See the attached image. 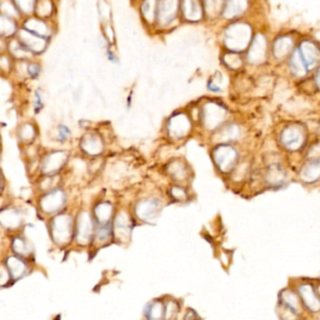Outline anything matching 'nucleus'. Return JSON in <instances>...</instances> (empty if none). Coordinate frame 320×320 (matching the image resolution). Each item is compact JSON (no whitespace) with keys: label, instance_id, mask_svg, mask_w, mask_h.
<instances>
[{"label":"nucleus","instance_id":"6","mask_svg":"<svg viewBox=\"0 0 320 320\" xmlns=\"http://www.w3.org/2000/svg\"><path fill=\"white\" fill-rule=\"evenodd\" d=\"M17 39L32 55H39L43 53L47 46V39L33 35L24 29H22Z\"/></svg>","mask_w":320,"mask_h":320},{"label":"nucleus","instance_id":"32","mask_svg":"<svg viewBox=\"0 0 320 320\" xmlns=\"http://www.w3.org/2000/svg\"><path fill=\"white\" fill-rule=\"evenodd\" d=\"M34 106L36 111H40L42 106H43V101H42V96L40 92H37L35 95V100H34Z\"/></svg>","mask_w":320,"mask_h":320},{"label":"nucleus","instance_id":"26","mask_svg":"<svg viewBox=\"0 0 320 320\" xmlns=\"http://www.w3.org/2000/svg\"><path fill=\"white\" fill-rule=\"evenodd\" d=\"M19 13L29 15L35 9L36 0H13Z\"/></svg>","mask_w":320,"mask_h":320},{"label":"nucleus","instance_id":"29","mask_svg":"<svg viewBox=\"0 0 320 320\" xmlns=\"http://www.w3.org/2000/svg\"><path fill=\"white\" fill-rule=\"evenodd\" d=\"M305 67L306 66H305L304 62L301 60L300 55L296 53L292 58V68L294 71H296V73L299 75H303V73L305 71Z\"/></svg>","mask_w":320,"mask_h":320},{"label":"nucleus","instance_id":"21","mask_svg":"<svg viewBox=\"0 0 320 320\" xmlns=\"http://www.w3.org/2000/svg\"><path fill=\"white\" fill-rule=\"evenodd\" d=\"M53 3L51 0H36L35 3V12L37 13L39 18H48L52 15V12L54 11L53 9Z\"/></svg>","mask_w":320,"mask_h":320},{"label":"nucleus","instance_id":"18","mask_svg":"<svg viewBox=\"0 0 320 320\" xmlns=\"http://www.w3.org/2000/svg\"><path fill=\"white\" fill-rule=\"evenodd\" d=\"M146 317L148 320H161L164 317L163 304L159 301L149 303L146 309Z\"/></svg>","mask_w":320,"mask_h":320},{"label":"nucleus","instance_id":"9","mask_svg":"<svg viewBox=\"0 0 320 320\" xmlns=\"http://www.w3.org/2000/svg\"><path fill=\"white\" fill-rule=\"evenodd\" d=\"M112 214H113V206L109 202H100L94 208L93 211V219L96 225H106L110 224Z\"/></svg>","mask_w":320,"mask_h":320},{"label":"nucleus","instance_id":"14","mask_svg":"<svg viewBox=\"0 0 320 320\" xmlns=\"http://www.w3.org/2000/svg\"><path fill=\"white\" fill-rule=\"evenodd\" d=\"M7 50L10 53L11 56L13 57L14 59L25 61V60L30 59V57L32 56V54L29 53L20 43V41L17 38L14 39V40H11L10 42H8Z\"/></svg>","mask_w":320,"mask_h":320},{"label":"nucleus","instance_id":"3","mask_svg":"<svg viewBox=\"0 0 320 320\" xmlns=\"http://www.w3.org/2000/svg\"><path fill=\"white\" fill-rule=\"evenodd\" d=\"M96 224L92 214L83 211L74 218V235L75 241L81 245H86L94 238Z\"/></svg>","mask_w":320,"mask_h":320},{"label":"nucleus","instance_id":"23","mask_svg":"<svg viewBox=\"0 0 320 320\" xmlns=\"http://www.w3.org/2000/svg\"><path fill=\"white\" fill-rule=\"evenodd\" d=\"M319 174H320V162H319V160H317V161L308 163L307 165L304 167L301 176L304 180L311 182V181L318 179Z\"/></svg>","mask_w":320,"mask_h":320},{"label":"nucleus","instance_id":"20","mask_svg":"<svg viewBox=\"0 0 320 320\" xmlns=\"http://www.w3.org/2000/svg\"><path fill=\"white\" fill-rule=\"evenodd\" d=\"M170 128L171 132L175 133L177 137H180L181 135H184L186 131L189 129V122L185 116H176L171 120L170 122Z\"/></svg>","mask_w":320,"mask_h":320},{"label":"nucleus","instance_id":"5","mask_svg":"<svg viewBox=\"0 0 320 320\" xmlns=\"http://www.w3.org/2000/svg\"><path fill=\"white\" fill-rule=\"evenodd\" d=\"M25 222L24 213L15 206H9L0 211V226L4 228L14 230Z\"/></svg>","mask_w":320,"mask_h":320},{"label":"nucleus","instance_id":"4","mask_svg":"<svg viewBox=\"0 0 320 320\" xmlns=\"http://www.w3.org/2000/svg\"><path fill=\"white\" fill-rule=\"evenodd\" d=\"M70 152L55 150L44 154L40 163V170L43 176L57 175L69 160Z\"/></svg>","mask_w":320,"mask_h":320},{"label":"nucleus","instance_id":"33","mask_svg":"<svg viewBox=\"0 0 320 320\" xmlns=\"http://www.w3.org/2000/svg\"><path fill=\"white\" fill-rule=\"evenodd\" d=\"M8 276L9 274L6 273L4 270L0 269V284H5L8 280Z\"/></svg>","mask_w":320,"mask_h":320},{"label":"nucleus","instance_id":"7","mask_svg":"<svg viewBox=\"0 0 320 320\" xmlns=\"http://www.w3.org/2000/svg\"><path fill=\"white\" fill-rule=\"evenodd\" d=\"M80 148L83 153L90 156H96L103 151V142L98 134L89 132L83 135L80 142Z\"/></svg>","mask_w":320,"mask_h":320},{"label":"nucleus","instance_id":"15","mask_svg":"<svg viewBox=\"0 0 320 320\" xmlns=\"http://www.w3.org/2000/svg\"><path fill=\"white\" fill-rule=\"evenodd\" d=\"M114 230H115L116 236L120 239H126L130 235L131 226H130L128 215L126 213H120L117 216V218L115 220Z\"/></svg>","mask_w":320,"mask_h":320},{"label":"nucleus","instance_id":"1","mask_svg":"<svg viewBox=\"0 0 320 320\" xmlns=\"http://www.w3.org/2000/svg\"><path fill=\"white\" fill-rule=\"evenodd\" d=\"M50 233L53 241L60 245L71 242L74 235V217L68 213L53 215L50 221Z\"/></svg>","mask_w":320,"mask_h":320},{"label":"nucleus","instance_id":"11","mask_svg":"<svg viewBox=\"0 0 320 320\" xmlns=\"http://www.w3.org/2000/svg\"><path fill=\"white\" fill-rule=\"evenodd\" d=\"M236 152L228 146L220 147L215 154V159L222 170H228L235 162Z\"/></svg>","mask_w":320,"mask_h":320},{"label":"nucleus","instance_id":"13","mask_svg":"<svg viewBox=\"0 0 320 320\" xmlns=\"http://www.w3.org/2000/svg\"><path fill=\"white\" fill-rule=\"evenodd\" d=\"M6 264L9 274L13 277V279L21 278L22 276L25 275V272L27 271V267L25 262L19 257H15V256L9 257L7 259Z\"/></svg>","mask_w":320,"mask_h":320},{"label":"nucleus","instance_id":"25","mask_svg":"<svg viewBox=\"0 0 320 320\" xmlns=\"http://www.w3.org/2000/svg\"><path fill=\"white\" fill-rule=\"evenodd\" d=\"M0 14L13 18L20 14L13 0H0Z\"/></svg>","mask_w":320,"mask_h":320},{"label":"nucleus","instance_id":"22","mask_svg":"<svg viewBox=\"0 0 320 320\" xmlns=\"http://www.w3.org/2000/svg\"><path fill=\"white\" fill-rule=\"evenodd\" d=\"M157 212H158V205L155 202H146L145 203H141V205H139L137 209V213L139 217L141 216L145 219H149L151 216H155Z\"/></svg>","mask_w":320,"mask_h":320},{"label":"nucleus","instance_id":"2","mask_svg":"<svg viewBox=\"0 0 320 320\" xmlns=\"http://www.w3.org/2000/svg\"><path fill=\"white\" fill-rule=\"evenodd\" d=\"M67 202V192L59 187L47 192H44V194L39 200L38 204L41 213L53 216L61 213L63 209L66 207Z\"/></svg>","mask_w":320,"mask_h":320},{"label":"nucleus","instance_id":"17","mask_svg":"<svg viewBox=\"0 0 320 320\" xmlns=\"http://www.w3.org/2000/svg\"><path fill=\"white\" fill-rule=\"evenodd\" d=\"M17 32V24L13 18L0 14V37L12 38Z\"/></svg>","mask_w":320,"mask_h":320},{"label":"nucleus","instance_id":"31","mask_svg":"<svg viewBox=\"0 0 320 320\" xmlns=\"http://www.w3.org/2000/svg\"><path fill=\"white\" fill-rule=\"evenodd\" d=\"M178 311V308H177V304H175L174 302H170L166 308H165V311H164V317L167 318V319H171L174 315H176Z\"/></svg>","mask_w":320,"mask_h":320},{"label":"nucleus","instance_id":"19","mask_svg":"<svg viewBox=\"0 0 320 320\" xmlns=\"http://www.w3.org/2000/svg\"><path fill=\"white\" fill-rule=\"evenodd\" d=\"M13 251L20 256H28L32 252V247L29 242L24 237L17 236L13 241Z\"/></svg>","mask_w":320,"mask_h":320},{"label":"nucleus","instance_id":"28","mask_svg":"<svg viewBox=\"0 0 320 320\" xmlns=\"http://www.w3.org/2000/svg\"><path fill=\"white\" fill-rule=\"evenodd\" d=\"M41 71L40 66L36 62H30L25 67V73L31 79H37Z\"/></svg>","mask_w":320,"mask_h":320},{"label":"nucleus","instance_id":"8","mask_svg":"<svg viewBox=\"0 0 320 320\" xmlns=\"http://www.w3.org/2000/svg\"><path fill=\"white\" fill-rule=\"evenodd\" d=\"M24 30L45 39L50 38L52 34V30L50 29L46 21L40 18H29L26 20L24 24Z\"/></svg>","mask_w":320,"mask_h":320},{"label":"nucleus","instance_id":"10","mask_svg":"<svg viewBox=\"0 0 320 320\" xmlns=\"http://www.w3.org/2000/svg\"><path fill=\"white\" fill-rule=\"evenodd\" d=\"M299 292L308 309H310L312 312H318L320 310L319 298L316 295L315 290L311 284H301L299 287Z\"/></svg>","mask_w":320,"mask_h":320},{"label":"nucleus","instance_id":"16","mask_svg":"<svg viewBox=\"0 0 320 320\" xmlns=\"http://www.w3.org/2000/svg\"><path fill=\"white\" fill-rule=\"evenodd\" d=\"M36 129L31 123H24L20 126V128L17 131V138L19 142H22L23 144L27 145L34 142L36 139Z\"/></svg>","mask_w":320,"mask_h":320},{"label":"nucleus","instance_id":"35","mask_svg":"<svg viewBox=\"0 0 320 320\" xmlns=\"http://www.w3.org/2000/svg\"></svg>","mask_w":320,"mask_h":320},{"label":"nucleus","instance_id":"12","mask_svg":"<svg viewBox=\"0 0 320 320\" xmlns=\"http://www.w3.org/2000/svg\"><path fill=\"white\" fill-rule=\"evenodd\" d=\"M282 141L286 147L295 150L302 144L303 136L299 129L291 127L283 131Z\"/></svg>","mask_w":320,"mask_h":320},{"label":"nucleus","instance_id":"34","mask_svg":"<svg viewBox=\"0 0 320 320\" xmlns=\"http://www.w3.org/2000/svg\"><path fill=\"white\" fill-rule=\"evenodd\" d=\"M3 188H4V181H3V176H2V174L0 172V194H1Z\"/></svg>","mask_w":320,"mask_h":320},{"label":"nucleus","instance_id":"30","mask_svg":"<svg viewBox=\"0 0 320 320\" xmlns=\"http://www.w3.org/2000/svg\"><path fill=\"white\" fill-rule=\"evenodd\" d=\"M12 58L10 56L1 55L0 56V71L7 72L12 70L13 64H12Z\"/></svg>","mask_w":320,"mask_h":320},{"label":"nucleus","instance_id":"27","mask_svg":"<svg viewBox=\"0 0 320 320\" xmlns=\"http://www.w3.org/2000/svg\"><path fill=\"white\" fill-rule=\"evenodd\" d=\"M56 131H57V134H56V137L57 138L56 139L59 142L63 143V142H67L70 139V137H71V131H70V129L67 126H65L63 124H60V125L58 126V128H57Z\"/></svg>","mask_w":320,"mask_h":320},{"label":"nucleus","instance_id":"24","mask_svg":"<svg viewBox=\"0 0 320 320\" xmlns=\"http://www.w3.org/2000/svg\"><path fill=\"white\" fill-rule=\"evenodd\" d=\"M282 301L283 303L286 305L287 308L291 309L296 314L298 313V310L300 308V302L298 300V297L296 296L295 293L289 290H284L282 292Z\"/></svg>","mask_w":320,"mask_h":320}]
</instances>
